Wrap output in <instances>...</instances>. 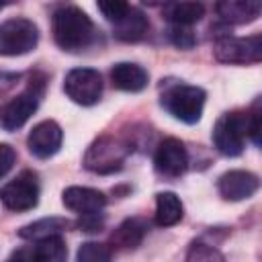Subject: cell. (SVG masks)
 <instances>
[{
	"label": "cell",
	"mask_w": 262,
	"mask_h": 262,
	"mask_svg": "<svg viewBox=\"0 0 262 262\" xmlns=\"http://www.w3.org/2000/svg\"><path fill=\"white\" fill-rule=\"evenodd\" d=\"M147 80H149L147 72L137 63L121 61L111 68V82L115 88L123 92H139L147 86Z\"/></svg>",
	"instance_id": "cell-16"
},
{
	"label": "cell",
	"mask_w": 262,
	"mask_h": 262,
	"mask_svg": "<svg viewBox=\"0 0 262 262\" xmlns=\"http://www.w3.org/2000/svg\"><path fill=\"white\" fill-rule=\"evenodd\" d=\"M248 113V137L254 141V145H260V129H262V113H260V100L254 102V106Z\"/></svg>",
	"instance_id": "cell-24"
},
{
	"label": "cell",
	"mask_w": 262,
	"mask_h": 262,
	"mask_svg": "<svg viewBox=\"0 0 262 262\" xmlns=\"http://www.w3.org/2000/svg\"><path fill=\"white\" fill-rule=\"evenodd\" d=\"M147 29H149L147 16L139 8L129 6V10L119 20H115V37L125 43H135V41L143 39Z\"/></svg>",
	"instance_id": "cell-18"
},
{
	"label": "cell",
	"mask_w": 262,
	"mask_h": 262,
	"mask_svg": "<svg viewBox=\"0 0 262 262\" xmlns=\"http://www.w3.org/2000/svg\"><path fill=\"white\" fill-rule=\"evenodd\" d=\"M111 256H113L111 248L104 244H96V242H86L78 250L80 262H106V260H111Z\"/></svg>",
	"instance_id": "cell-22"
},
{
	"label": "cell",
	"mask_w": 262,
	"mask_h": 262,
	"mask_svg": "<svg viewBox=\"0 0 262 262\" xmlns=\"http://www.w3.org/2000/svg\"><path fill=\"white\" fill-rule=\"evenodd\" d=\"M16 162V151L8 143H0V178L6 176Z\"/></svg>",
	"instance_id": "cell-27"
},
{
	"label": "cell",
	"mask_w": 262,
	"mask_h": 262,
	"mask_svg": "<svg viewBox=\"0 0 262 262\" xmlns=\"http://www.w3.org/2000/svg\"><path fill=\"white\" fill-rule=\"evenodd\" d=\"M260 188V178L248 170H229L219 176L217 190L225 201H244L256 194Z\"/></svg>",
	"instance_id": "cell-12"
},
{
	"label": "cell",
	"mask_w": 262,
	"mask_h": 262,
	"mask_svg": "<svg viewBox=\"0 0 262 262\" xmlns=\"http://www.w3.org/2000/svg\"><path fill=\"white\" fill-rule=\"evenodd\" d=\"M12 2H14V0H0V10H4V8H6L8 4H12Z\"/></svg>",
	"instance_id": "cell-31"
},
{
	"label": "cell",
	"mask_w": 262,
	"mask_h": 262,
	"mask_svg": "<svg viewBox=\"0 0 262 262\" xmlns=\"http://www.w3.org/2000/svg\"><path fill=\"white\" fill-rule=\"evenodd\" d=\"M61 141H63V131H61V127H59L55 121L47 119V121L37 123V125L31 129V133H29V137H27V147H29V151H31L35 158L47 160V158H51V156H55V154L59 151Z\"/></svg>",
	"instance_id": "cell-10"
},
{
	"label": "cell",
	"mask_w": 262,
	"mask_h": 262,
	"mask_svg": "<svg viewBox=\"0 0 262 262\" xmlns=\"http://www.w3.org/2000/svg\"><path fill=\"white\" fill-rule=\"evenodd\" d=\"M129 151L131 147L123 139L102 135L96 141H92V145L86 149L84 168L94 174H113L123 168V162Z\"/></svg>",
	"instance_id": "cell-3"
},
{
	"label": "cell",
	"mask_w": 262,
	"mask_h": 262,
	"mask_svg": "<svg viewBox=\"0 0 262 262\" xmlns=\"http://www.w3.org/2000/svg\"><path fill=\"white\" fill-rule=\"evenodd\" d=\"M18 80H20V74L0 70V96H2V94H6L10 88H14Z\"/></svg>",
	"instance_id": "cell-28"
},
{
	"label": "cell",
	"mask_w": 262,
	"mask_h": 262,
	"mask_svg": "<svg viewBox=\"0 0 262 262\" xmlns=\"http://www.w3.org/2000/svg\"><path fill=\"white\" fill-rule=\"evenodd\" d=\"M39 43L37 25L29 18H8L0 23V55L14 57L33 51Z\"/></svg>",
	"instance_id": "cell-6"
},
{
	"label": "cell",
	"mask_w": 262,
	"mask_h": 262,
	"mask_svg": "<svg viewBox=\"0 0 262 262\" xmlns=\"http://www.w3.org/2000/svg\"><path fill=\"white\" fill-rule=\"evenodd\" d=\"M205 16V6L199 0H172L164 4V18L176 27H192Z\"/></svg>",
	"instance_id": "cell-17"
},
{
	"label": "cell",
	"mask_w": 262,
	"mask_h": 262,
	"mask_svg": "<svg viewBox=\"0 0 262 262\" xmlns=\"http://www.w3.org/2000/svg\"><path fill=\"white\" fill-rule=\"evenodd\" d=\"M80 227H82L84 231H100L102 219L98 217V213H86V215H82V219H80Z\"/></svg>",
	"instance_id": "cell-29"
},
{
	"label": "cell",
	"mask_w": 262,
	"mask_h": 262,
	"mask_svg": "<svg viewBox=\"0 0 262 262\" xmlns=\"http://www.w3.org/2000/svg\"><path fill=\"white\" fill-rule=\"evenodd\" d=\"M0 201L10 211H31L39 203V182L33 172H20L0 188Z\"/></svg>",
	"instance_id": "cell-9"
},
{
	"label": "cell",
	"mask_w": 262,
	"mask_h": 262,
	"mask_svg": "<svg viewBox=\"0 0 262 262\" xmlns=\"http://www.w3.org/2000/svg\"><path fill=\"white\" fill-rule=\"evenodd\" d=\"M51 31H53L55 43L70 53L88 49L96 37V29L90 16L82 8L72 4H63L55 8L51 16Z\"/></svg>",
	"instance_id": "cell-1"
},
{
	"label": "cell",
	"mask_w": 262,
	"mask_h": 262,
	"mask_svg": "<svg viewBox=\"0 0 262 262\" xmlns=\"http://www.w3.org/2000/svg\"><path fill=\"white\" fill-rule=\"evenodd\" d=\"M96 6L106 20L115 23L129 10V0H96Z\"/></svg>",
	"instance_id": "cell-23"
},
{
	"label": "cell",
	"mask_w": 262,
	"mask_h": 262,
	"mask_svg": "<svg viewBox=\"0 0 262 262\" xmlns=\"http://www.w3.org/2000/svg\"><path fill=\"white\" fill-rule=\"evenodd\" d=\"M168 2H172V0H141V4H145V6H164Z\"/></svg>",
	"instance_id": "cell-30"
},
{
	"label": "cell",
	"mask_w": 262,
	"mask_h": 262,
	"mask_svg": "<svg viewBox=\"0 0 262 262\" xmlns=\"http://www.w3.org/2000/svg\"><path fill=\"white\" fill-rule=\"evenodd\" d=\"M61 201L66 205V209L86 215V213H100L106 205V196L96 190V188H88V186H70L63 190Z\"/></svg>",
	"instance_id": "cell-14"
},
{
	"label": "cell",
	"mask_w": 262,
	"mask_h": 262,
	"mask_svg": "<svg viewBox=\"0 0 262 262\" xmlns=\"http://www.w3.org/2000/svg\"><path fill=\"white\" fill-rule=\"evenodd\" d=\"M213 55L223 63H258L262 59V37H221L213 47Z\"/></svg>",
	"instance_id": "cell-8"
},
{
	"label": "cell",
	"mask_w": 262,
	"mask_h": 262,
	"mask_svg": "<svg viewBox=\"0 0 262 262\" xmlns=\"http://www.w3.org/2000/svg\"><path fill=\"white\" fill-rule=\"evenodd\" d=\"M170 39L180 49H190L194 45V41H196L192 31H190V27H176V25L170 27Z\"/></svg>",
	"instance_id": "cell-25"
},
{
	"label": "cell",
	"mask_w": 262,
	"mask_h": 262,
	"mask_svg": "<svg viewBox=\"0 0 262 262\" xmlns=\"http://www.w3.org/2000/svg\"><path fill=\"white\" fill-rule=\"evenodd\" d=\"M262 0H217L215 12L227 25H248L260 16Z\"/></svg>",
	"instance_id": "cell-15"
},
{
	"label": "cell",
	"mask_w": 262,
	"mask_h": 262,
	"mask_svg": "<svg viewBox=\"0 0 262 262\" xmlns=\"http://www.w3.org/2000/svg\"><path fill=\"white\" fill-rule=\"evenodd\" d=\"M184 215L182 203L178 199V194L174 192H158L156 196V223L160 227H170L176 225Z\"/></svg>",
	"instance_id": "cell-19"
},
{
	"label": "cell",
	"mask_w": 262,
	"mask_h": 262,
	"mask_svg": "<svg viewBox=\"0 0 262 262\" xmlns=\"http://www.w3.org/2000/svg\"><path fill=\"white\" fill-rule=\"evenodd\" d=\"M70 227V221L63 219V217H45V219H39V221H33L25 227H20L18 235L23 239H41V237H47V235H55V233H61Z\"/></svg>",
	"instance_id": "cell-21"
},
{
	"label": "cell",
	"mask_w": 262,
	"mask_h": 262,
	"mask_svg": "<svg viewBox=\"0 0 262 262\" xmlns=\"http://www.w3.org/2000/svg\"><path fill=\"white\" fill-rule=\"evenodd\" d=\"M186 260H223V256L211 248V246H205L201 242H194L186 254Z\"/></svg>",
	"instance_id": "cell-26"
},
{
	"label": "cell",
	"mask_w": 262,
	"mask_h": 262,
	"mask_svg": "<svg viewBox=\"0 0 262 262\" xmlns=\"http://www.w3.org/2000/svg\"><path fill=\"white\" fill-rule=\"evenodd\" d=\"M207 94L199 86L190 84H172L162 94V106L178 121L186 125H194L205 108Z\"/></svg>",
	"instance_id": "cell-2"
},
{
	"label": "cell",
	"mask_w": 262,
	"mask_h": 262,
	"mask_svg": "<svg viewBox=\"0 0 262 262\" xmlns=\"http://www.w3.org/2000/svg\"><path fill=\"white\" fill-rule=\"evenodd\" d=\"M145 231H147V225H145L141 219H137V217L127 219V221H123V223L115 229V233H113V237H111V244H113V248L117 246V248H121V250L137 248V246L143 242Z\"/></svg>",
	"instance_id": "cell-20"
},
{
	"label": "cell",
	"mask_w": 262,
	"mask_h": 262,
	"mask_svg": "<svg viewBox=\"0 0 262 262\" xmlns=\"http://www.w3.org/2000/svg\"><path fill=\"white\" fill-rule=\"evenodd\" d=\"M154 166L162 176H168V178L182 176L188 168V154H186L184 143L174 137L164 139L156 149Z\"/></svg>",
	"instance_id": "cell-11"
},
{
	"label": "cell",
	"mask_w": 262,
	"mask_h": 262,
	"mask_svg": "<svg viewBox=\"0 0 262 262\" xmlns=\"http://www.w3.org/2000/svg\"><path fill=\"white\" fill-rule=\"evenodd\" d=\"M43 86H45V80L43 78L31 80V84L27 86V90H23L14 98H10L0 108V125L6 131H16V129H20L31 119V115L37 111L39 100L43 96Z\"/></svg>",
	"instance_id": "cell-5"
},
{
	"label": "cell",
	"mask_w": 262,
	"mask_h": 262,
	"mask_svg": "<svg viewBox=\"0 0 262 262\" xmlns=\"http://www.w3.org/2000/svg\"><path fill=\"white\" fill-rule=\"evenodd\" d=\"M63 92L82 106H92L102 96V76L92 68H74L63 78Z\"/></svg>",
	"instance_id": "cell-7"
},
{
	"label": "cell",
	"mask_w": 262,
	"mask_h": 262,
	"mask_svg": "<svg viewBox=\"0 0 262 262\" xmlns=\"http://www.w3.org/2000/svg\"><path fill=\"white\" fill-rule=\"evenodd\" d=\"M68 256V246L61 237V233L47 235L41 239H35L29 250H18L10 258L14 260H39V262H61Z\"/></svg>",
	"instance_id": "cell-13"
},
{
	"label": "cell",
	"mask_w": 262,
	"mask_h": 262,
	"mask_svg": "<svg viewBox=\"0 0 262 262\" xmlns=\"http://www.w3.org/2000/svg\"><path fill=\"white\" fill-rule=\"evenodd\" d=\"M248 137V113L231 111L217 119L213 127V143L219 154L227 158H235L244 151V143Z\"/></svg>",
	"instance_id": "cell-4"
}]
</instances>
